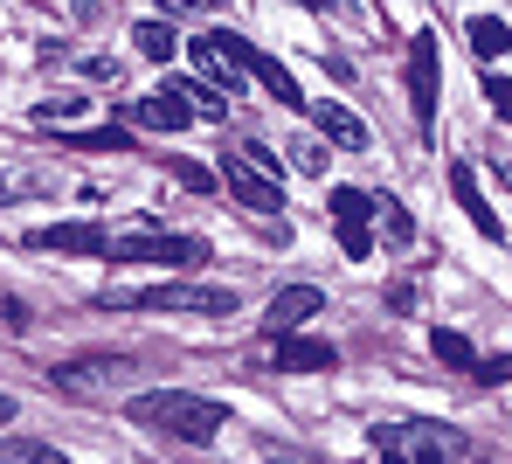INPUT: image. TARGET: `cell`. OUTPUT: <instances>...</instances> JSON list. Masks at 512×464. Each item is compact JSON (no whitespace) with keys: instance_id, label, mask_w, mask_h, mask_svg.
Here are the masks:
<instances>
[{"instance_id":"19","label":"cell","mask_w":512,"mask_h":464,"mask_svg":"<svg viewBox=\"0 0 512 464\" xmlns=\"http://www.w3.org/2000/svg\"><path fill=\"white\" fill-rule=\"evenodd\" d=\"M132 42H139V56H146V63H173V49H180V35H173L167 21H139V35H132Z\"/></svg>"},{"instance_id":"30","label":"cell","mask_w":512,"mask_h":464,"mask_svg":"<svg viewBox=\"0 0 512 464\" xmlns=\"http://www.w3.org/2000/svg\"><path fill=\"white\" fill-rule=\"evenodd\" d=\"M173 7H187V14H215L222 0H173Z\"/></svg>"},{"instance_id":"1","label":"cell","mask_w":512,"mask_h":464,"mask_svg":"<svg viewBox=\"0 0 512 464\" xmlns=\"http://www.w3.org/2000/svg\"><path fill=\"white\" fill-rule=\"evenodd\" d=\"M125 416L139 430H160V437H180V444H215L229 430V402L215 395H187V388H146L125 402Z\"/></svg>"},{"instance_id":"26","label":"cell","mask_w":512,"mask_h":464,"mask_svg":"<svg viewBox=\"0 0 512 464\" xmlns=\"http://www.w3.org/2000/svg\"><path fill=\"white\" fill-rule=\"evenodd\" d=\"M28 187H35V174H28V167H0V201L28 194Z\"/></svg>"},{"instance_id":"29","label":"cell","mask_w":512,"mask_h":464,"mask_svg":"<svg viewBox=\"0 0 512 464\" xmlns=\"http://www.w3.org/2000/svg\"><path fill=\"white\" fill-rule=\"evenodd\" d=\"M478 381H485V388H506V381H512V361H485V368H478Z\"/></svg>"},{"instance_id":"6","label":"cell","mask_w":512,"mask_h":464,"mask_svg":"<svg viewBox=\"0 0 512 464\" xmlns=\"http://www.w3.org/2000/svg\"><path fill=\"white\" fill-rule=\"evenodd\" d=\"M436 84H443L436 35L416 28V42H409V97H416V125H423V132H436Z\"/></svg>"},{"instance_id":"25","label":"cell","mask_w":512,"mask_h":464,"mask_svg":"<svg viewBox=\"0 0 512 464\" xmlns=\"http://www.w3.org/2000/svg\"><path fill=\"white\" fill-rule=\"evenodd\" d=\"M70 111H90V97H42V104H35L42 125H56V118H70Z\"/></svg>"},{"instance_id":"7","label":"cell","mask_w":512,"mask_h":464,"mask_svg":"<svg viewBox=\"0 0 512 464\" xmlns=\"http://www.w3.org/2000/svg\"><path fill=\"white\" fill-rule=\"evenodd\" d=\"M125 374H139L125 354H90V361H63V368H49V381H56L63 395H104V388L125 381Z\"/></svg>"},{"instance_id":"17","label":"cell","mask_w":512,"mask_h":464,"mask_svg":"<svg viewBox=\"0 0 512 464\" xmlns=\"http://www.w3.org/2000/svg\"><path fill=\"white\" fill-rule=\"evenodd\" d=\"M464 42H471V56H478V63H499V56L512 49V28L499 21V14H478V21L464 28Z\"/></svg>"},{"instance_id":"16","label":"cell","mask_w":512,"mask_h":464,"mask_svg":"<svg viewBox=\"0 0 512 464\" xmlns=\"http://www.w3.org/2000/svg\"><path fill=\"white\" fill-rule=\"evenodd\" d=\"M277 368H291V374L333 368V347H326V340H305V326H298V333H277Z\"/></svg>"},{"instance_id":"24","label":"cell","mask_w":512,"mask_h":464,"mask_svg":"<svg viewBox=\"0 0 512 464\" xmlns=\"http://www.w3.org/2000/svg\"><path fill=\"white\" fill-rule=\"evenodd\" d=\"M70 153H125V132H77V139H63Z\"/></svg>"},{"instance_id":"11","label":"cell","mask_w":512,"mask_h":464,"mask_svg":"<svg viewBox=\"0 0 512 464\" xmlns=\"http://www.w3.org/2000/svg\"><path fill=\"white\" fill-rule=\"evenodd\" d=\"M187 118H194V111L173 91H153V97H132V104H125V125H139V132H180Z\"/></svg>"},{"instance_id":"32","label":"cell","mask_w":512,"mask_h":464,"mask_svg":"<svg viewBox=\"0 0 512 464\" xmlns=\"http://www.w3.org/2000/svg\"><path fill=\"white\" fill-rule=\"evenodd\" d=\"M7 423H14V395H0V430H7Z\"/></svg>"},{"instance_id":"3","label":"cell","mask_w":512,"mask_h":464,"mask_svg":"<svg viewBox=\"0 0 512 464\" xmlns=\"http://www.w3.org/2000/svg\"><path fill=\"white\" fill-rule=\"evenodd\" d=\"M104 257H118V264H201L208 243L201 236H153V229H139V236H111Z\"/></svg>"},{"instance_id":"21","label":"cell","mask_w":512,"mask_h":464,"mask_svg":"<svg viewBox=\"0 0 512 464\" xmlns=\"http://www.w3.org/2000/svg\"><path fill=\"white\" fill-rule=\"evenodd\" d=\"M429 347H436V361H443V368H478V361H471V340H464V333H450V326H436V333H429Z\"/></svg>"},{"instance_id":"20","label":"cell","mask_w":512,"mask_h":464,"mask_svg":"<svg viewBox=\"0 0 512 464\" xmlns=\"http://www.w3.org/2000/svg\"><path fill=\"white\" fill-rule=\"evenodd\" d=\"M374 222L388 229V243H416V222L402 215V201H395V194H374Z\"/></svg>"},{"instance_id":"8","label":"cell","mask_w":512,"mask_h":464,"mask_svg":"<svg viewBox=\"0 0 512 464\" xmlns=\"http://www.w3.org/2000/svg\"><path fill=\"white\" fill-rule=\"evenodd\" d=\"M222 181H229V194H236L250 215H284V187L270 181V174H256L243 153H222Z\"/></svg>"},{"instance_id":"33","label":"cell","mask_w":512,"mask_h":464,"mask_svg":"<svg viewBox=\"0 0 512 464\" xmlns=\"http://www.w3.org/2000/svg\"><path fill=\"white\" fill-rule=\"evenodd\" d=\"M305 7H333V0H305Z\"/></svg>"},{"instance_id":"22","label":"cell","mask_w":512,"mask_h":464,"mask_svg":"<svg viewBox=\"0 0 512 464\" xmlns=\"http://www.w3.org/2000/svg\"><path fill=\"white\" fill-rule=\"evenodd\" d=\"M409 444H416V464H450V437H443L436 423H416Z\"/></svg>"},{"instance_id":"18","label":"cell","mask_w":512,"mask_h":464,"mask_svg":"<svg viewBox=\"0 0 512 464\" xmlns=\"http://www.w3.org/2000/svg\"><path fill=\"white\" fill-rule=\"evenodd\" d=\"M0 464H70V458L42 437H0Z\"/></svg>"},{"instance_id":"10","label":"cell","mask_w":512,"mask_h":464,"mask_svg":"<svg viewBox=\"0 0 512 464\" xmlns=\"http://www.w3.org/2000/svg\"><path fill=\"white\" fill-rule=\"evenodd\" d=\"M319 312H326V291H319V284H284V291L270 298L263 326H270V333H298V326L319 319Z\"/></svg>"},{"instance_id":"2","label":"cell","mask_w":512,"mask_h":464,"mask_svg":"<svg viewBox=\"0 0 512 464\" xmlns=\"http://www.w3.org/2000/svg\"><path fill=\"white\" fill-rule=\"evenodd\" d=\"M104 305H139V312H194V319H229L236 291L229 284H146V291H104Z\"/></svg>"},{"instance_id":"28","label":"cell","mask_w":512,"mask_h":464,"mask_svg":"<svg viewBox=\"0 0 512 464\" xmlns=\"http://www.w3.org/2000/svg\"><path fill=\"white\" fill-rule=\"evenodd\" d=\"M173 174H180V187H194V194H208V187H215V174H208V167H194V160H180Z\"/></svg>"},{"instance_id":"5","label":"cell","mask_w":512,"mask_h":464,"mask_svg":"<svg viewBox=\"0 0 512 464\" xmlns=\"http://www.w3.org/2000/svg\"><path fill=\"white\" fill-rule=\"evenodd\" d=\"M187 56H194V77H208V84H236V77H250V70H243L250 42L229 35V28H222V35H194Z\"/></svg>"},{"instance_id":"12","label":"cell","mask_w":512,"mask_h":464,"mask_svg":"<svg viewBox=\"0 0 512 464\" xmlns=\"http://www.w3.org/2000/svg\"><path fill=\"white\" fill-rule=\"evenodd\" d=\"M28 243H35V250H70V257H104L111 236H104L97 222H56V229H35Z\"/></svg>"},{"instance_id":"31","label":"cell","mask_w":512,"mask_h":464,"mask_svg":"<svg viewBox=\"0 0 512 464\" xmlns=\"http://www.w3.org/2000/svg\"><path fill=\"white\" fill-rule=\"evenodd\" d=\"M381 458H388V464H409L402 451H395V437H388V430H381Z\"/></svg>"},{"instance_id":"23","label":"cell","mask_w":512,"mask_h":464,"mask_svg":"<svg viewBox=\"0 0 512 464\" xmlns=\"http://www.w3.org/2000/svg\"><path fill=\"white\" fill-rule=\"evenodd\" d=\"M326 160H333V153H326L319 139H291V167H298V174H312V181H319V174H326Z\"/></svg>"},{"instance_id":"9","label":"cell","mask_w":512,"mask_h":464,"mask_svg":"<svg viewBox=\"0 0 512 464\" xmlns=\"http://www.w3.org/2000/svg\"><path fill=\"white\" fill-rule=\"evenodd\" d=\"M305 111H312V125H319L333 146H346V153H367V146H374V132L360 125V111H346L340 97H305Z\"/></svg>"},{"instance_id":"4","label":"cell","mask_w":512,"mask_h":464,"mask_svg":"<svg viewBox=\"0 0 512 464\" xmlns=\"http://www.w3.org/2000/svg\"><path fill=\"white\" fill-rule=\"evenodd\" d=\"M333 229H340V250L353 264H367L374 257V194H360V187H333Z\"/></svg>"},{"instance_id":"14","label":"cell","mask_w":512,"mask_h":464,"mask_svg":"<svg viewBox=\"0 0 512 464\" xmlns=\"http://www.w3.org/2000/svg\"><path fill=\"white\" fill-rule=\"evenodd\" d=\"M243 70H250V77H256V84H263L270 97H277V104L305 111V91H298V77H291V70H284L277 56H263V49H250V56H243Z\"/></svg>"},{"instance_id":"15","label":"cell","mask_w":512,"mask_h":464,"mask_svg":"<svg viewBox=\"0 0 512 464\" xmlns=\"http://www.w3.org/2000/svg\"><path fill=\"white\" fill-rule=\"evenodd\" d=\"M167 91L180 97L194 118H208V125H222V118H229V97H222V84H208V77H173Z\"/></svg>"},{"instance_id":"27","label":"cell","mask_w":512,"mask_h":464,"mask_svg":"<svg viewBox=\"0 0 512 464\" xmlns=\"http://www.w3.org/2000/svg\"><path fill=\"white\" fill-rule=\"evenodd\" d=\"M485 97H492L499 118H512V77H485Z\"/></svg>"},{"instance_id":"13","label":"cell","mask_w":512,"mask_h":464,"mask_svg":"<svg viewBox=\"0 0 512 464\" xmlns=\"http://www.w3.org/2000/svg\"><path fill=\"white\" fill-rule=\"evenodd\" d=\"M450 194H457V208L471 215V229H478L485 243H506V229H499V215L485 208V194H478V181H471V167H464V160L450 167Z\"/></svg>"}]
</instances>
